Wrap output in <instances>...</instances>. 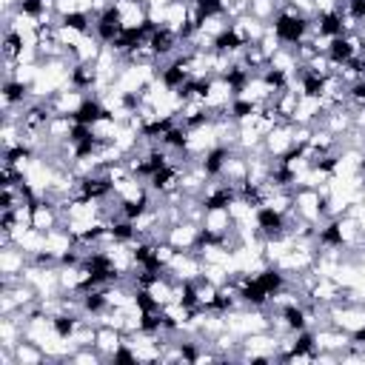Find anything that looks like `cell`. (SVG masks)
<instances>
[]
</instances>
